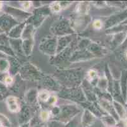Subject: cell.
<instances>
[{
    "instance_id": "obj_2",
    "label": "cell",
    "mask_w": 127,
    "mask_h": 127,
    "mask_svg": "<svg viewBox=\"0 0 127 127\" xmlns=\"http://www.w3.org/2000/svg\"><path fill=\"white\" fill-rule=\"evenodd\" d=\"M40 97L41 98V99H42V101H47V100L49 99V94H48V93L46 92H44L40 94Z\"/></svg>"
},
{
    "instance_id": "obj_4",
    "label": "cell",
    "mask_w": 127,
    "mask_h": 127,
    "mask_svg": "<svg viewBox=\"0 0 127 127\" xmlns=\"http://www.w3.org/2000/svg\"><path fill=\"white\" fill-rule=\"evenodd\" d=\"M101 22L100 20H95L94 22V27L97 29H100L101 27Z\"/></svg>"
},
{
    "instance_id": "obj_10",
    "label": "cell",
    "mask_w": 127,
    "mask_h": 127,
    "mask_svg": "<svg viewBox=\"0 0 127 127\" xmlns=\"http://www.w3.org/2000/svg\"><path fill=\"white\" fill-rule=\"evenodd\" d=\"M2 127V123L1 122H0V127Z\"/></svg>"
},
{
    "instance_id": "obj_9",
    "label": "cell",
    "mask_w": 127,
    "mask_h": 127,
    "mask_svg": "<svg viewBox=\"0 0 127 127\" xmlns=\"http://www.w3.org/2000/svg\"><path fill=\"white\" fill-rule=\"evenodd\" d=\"M1 7H2V4L1 3V2H0V10L1 9Z\"/></svg>"
},
{
    "instance_id": "obj_7",
    "label": "cell",
    "mask_w": 127,
    "mask_h": 127,
    "mask_svg": "<svg viewBox=\"0 0 127 127\" xmlns=\"http://www.w3.org/2000/svg\"><path fill=\"white\" fill-rule=\"evenodd\" d=\"M30 6V4L29 3H25V4H24V7L25 8H29Z\"/></svg>"
},
{
    "instance_id": "obj_3",
    "label": "cell",
    "mask_w": 127,
    "mask_h": 127,
    "mask_svg": "<svg viewBox=\"0 0 127 127\" xmlns=\"http://www.w3.org/2000/svg\"><path fill=\"white\" fill-rule=\"evenodd\" d=\"M41 117L42 120H47L49 118V113L47 111H42L41 114Z\"/></svg>"
},
{
    "instance_id": "obj_6",
    "label": "cell",
    "mask_w": 127,
    "mask_h": 127,
    "mask_svg": "<svg viewBox=\"0 0 127 127\" xmlns=\"http://www.w3.org/2000/svg\"><path fill=\"white\" fill-rule=\"evenodd\" d=\"M53 10H55V11H60V5H59V4H58V3H56V4H54V6H53Z\"/></svg>"
},
{
    "instance_id": "obj_8",
    "label": "cell",
    "mask_w": 127,
    "mask_h": 127,
    "mask_svg": "<svg viewBox=\"0 0 127 127\" xmlns=\"http://www.w3.org/2000/svg\"><path fill=\"white\" fill-rule=\"evenodd\" d=\"M125 127H127V122H126L125 123Z\"/></svg>"
},
{
    "instance_id": "obj_1",
    "label": "cell",
    "mask_w": 127,
    "mask_h": 127,
    "mask_svg": "<svg viewBox=\"0 0 127 127\" xmlns=\"http://www.w3.org/2000/svg\"><path fill=\"white\" fill-rule=\"evenodd\" d=\"M7 104L9 109L11 111L15 112L18 109V104L16 102L15 99L14 97H10L8 98Z\"/></svg>"
},
{
    "instance_id": "obj_5",
    "label": "cell",
    "mask_w": 127,
    "mask_h": 127,
    "mask_svg": "<svg viewBox=\"0 0 127 127\" xmlns=\"http://www.w3.org/2000/svg\"><path fill=\"white\" fill-rule=\"evenodd\" d=\"M13 81V78L11 76H6L4 79V82L6 84H10Z\"/></svg>"
}]
</instances>
